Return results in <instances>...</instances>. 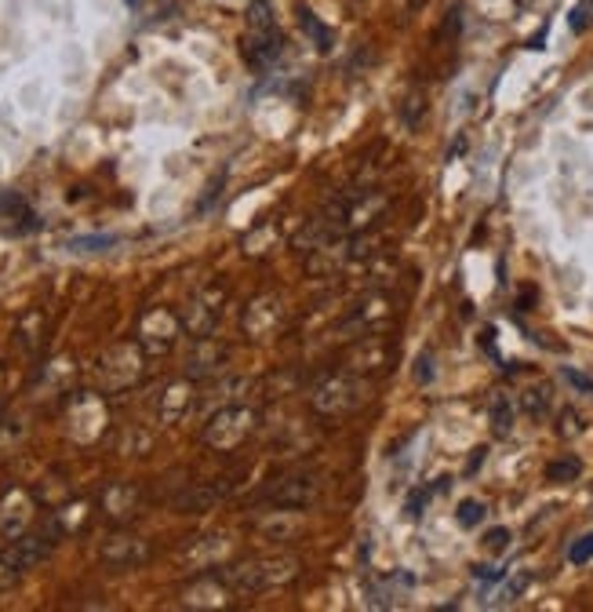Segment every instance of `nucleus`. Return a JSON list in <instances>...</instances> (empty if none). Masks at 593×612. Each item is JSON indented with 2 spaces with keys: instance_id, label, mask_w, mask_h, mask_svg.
Here are the masks:
<instances>
[{
  "instance_id": "nucleus-1",
  "label": "nucleus",
  "mask_w": 593,
  "mask_h": 612,
  "mask_svg": "<svg viewBox=\"0 0 593 612\" xmlns=\"http://www.w3.org/2000/svg\"><path fill=\"white\" fill-rule=\"evenodd\" d=\"M317 492H320L317 478H306V474H303V478H285V482H277L274 489H269V503L295 511V507H310V503H314Z\"/></svg>"
},
{
  "instance_id": "nucleus-2",
  "label": "nucleus",
  "mask_w": 593,
  "mask_h": 612,
  "mask_svg": "<svg viewBox=\"0 0 593 612\" xmlns=\"http://www.w3.org/2000/svg\"><path fill=\"white\" fill-rule=\"evenodd\" d=\"M280 51H285V37L277 34H248L244 40V59L252 62L255 70H269L274 62L280 59Z\"/></svg>"
},
{
  "instance_id": "nucleus-3",
  "label": "nucleus",
  "mask_w": 593,
  "mask_h": 612,
  "mask_svg": "<svg viewBox=\"0 0 593 612\" xmlns=\"http://www.w3.org/2000/svg\"><path fill=\"white\" fill-rule=\"evenodd\" d=\"M277 18H274V4L269 0H252L248 4V34H274Z\"/></svg>"
},
{
  "instance_id": "nucleus-4",
  "label": "nucleus",
  "mask_w": 593,
  "mask_h": 612,
  "mask_svg": "<svg viewBox=\"0 0 593 612\" xmlns=\"http://www.w3.org/2000/svg\"><path fill=\"white\" fill-rule=\"evenodd\" d=\"M299 23H303V29L310 37H314L317 51H331V45H336V37H331V29L320 23V18L310 12V8H299Z\"/></svg>"
},
{
  "instance_id": "nucleus-5",
  "label": "nucleus",
  "mask_w": 593,
  "mask_h": 612,
  "mask_svg": "<svg viewBox=\"0 0 593 612\" xmlns=\"http://www.w3.org/2000/svg\"><path fill=\"white\" fill-rule=\"evenodd\" d=\"M48 554V547L45 544H34V539H23V544H15L12 551H8V562H12L15 569H26V565H34L40 562V558Z\"/></svg>"
},
{
  "instance_id": "nucleus-6",
  "label": "nucleus",
  "mask_w": 593,
  "mask_h": 612,
  "mask_svg": "<svg viewBox=\"0 0 593 612\" xmlns=\"http://www.w3.org/2000/svg\"><path fill=\"white\" fill-rule=\"evenodd\" d=\"M582 474V463L576 460V455H565V460H554L546 466V482H554V485H568V482H576Z\"/></svg>"
},
{
  "instance_id": "nucleus-7",
  "label": "nucleus",
  "mask_w": 593,
  "mask_h": 612,
  "mask_svg": "<svg viewBox=\"0 0 593 612\" xmlns=\"http://www.w3.org/2000/svg\"><path fill=\"white\" fill-rule=\"evenodd\" d=\"M492 430H495V438H506V434L514 430V404H509V398L492 401Z\"/></svg>"
},
{
  "instance_id": "nucleus-8",
  "label": "nucleus",
  "mask_w": 593,
  "mask_h": 612,
  "mask_svg": "<svg viewBox=\"0 0 593 612\" xmlns=\"http://www.w3.org/2000/svg\"><path fill=\"white\" fill-rule=\"evenodd\" d=\"M568 26H571V34H586V29L593 26V0H579V4L571 8Z\"/></svg>"
},
{
  "instance_id": "nucleus-9",
  "label": "nucleus",
  "mask_w": 593,
  "mask_h": 612,
  "mask_svg": "<svg viewBox=\"0 0 593 612\" xmlns=\"http://www.w3.org/2000/svg\"><path fill=\"white\" fill-rule=\"evenodd\" d=\"M110 245H117L113 234H91V237H73L70 241L73 252H99V248H110Z\"/></svg>"
},
{
  "instance_id": "nucleus-10",
  "label": "nucleus",
  "mask_w": 593,
  "mask_h": 612,
  "mask_svg": "<svg viewBox=\"0 0 593 612\" xmlns=\"http://www.w3.org/2000/svg\"><path fill=\"white\" fill-rule=\"evenodd\" d=\"M484 503H477V500H463L459 503V511H455V517H459V525L463 528H477V525H481L484 522Z\"/></svg>"
},
{
  "instance_id": "nucleus-11",
  "label": "nucleus",
  "mask_w": 593,
  "mask_h": 612,
  "mask_svg": "<svg viewBox=\"0 0 593 612\" xmlns=\"http://www.w3.org/2000/svg\"><path fill=\"white\" fill-rule=\"evenodd\" d=\"M590 558H593V533L579 536L576 544L568 547V562H571V565H586Z\"/></svg>"
},
{
  "instance_id": "nucleus-12",
  "label": "nucleus",
  "mask_w": 593,
  "mask_h": 612,
  "mask_svg": "<svg viewBox=\"0 0 593 612\" xmlns=\"http://www.w3.org/2000/svg\"><path fill=\"white\" fill-rule=\"evenodd\" d=\"M422 110H426L422 91H412V96L404 99V107H401V117H404V124H408V128H415V124H419V117H422Z\"/></svg>"
},
{
  "instance_id": "nucleus-13",
  "label": "nucleus",
  "mask_w": 593,
  "mask_h": 612,
  "mask_svg": "<svg viewBox=\"0 0 593 612\" xmlns=\"http://www.w3.org/2000/svg\"><path fill=\"white\" fill-rule=\"evenodd\" d=\"M521 404H525V412H528V416H543V412H546V404H550V398H546V390H528Z\"/></svg>"
},
{
  "instance_id": "nucleus-14",
  "label": "nucleus",
  "mask_w": 593,
  "mask_h": 612,
  "mask_svg": "<svg viewBox=\"0 0 593 612\" xmlns=\"http://www.w3.org/2000/svg\"><path fill=\"white\" fill-rule=\"evenodd\" d=\"M437 489H415L412 496H408V503H404V511H408V517H419L422 514V507L430 503V496H433Z\"/></svg>"
},
{
  "instance_id": "nucleus-15",
  "label": "nucleus",
  "mask_w": 593,
  "mask_h": 612,
  "mask_svg": "<svg viewBox=\"0 0 593 612\" xmlns=\"http://www.w3.org/2000/svg\"><path fill=\"white\" fill-rule=\"evenodd\" d=\"M459 26H463V4H455L449 18H444V26H441V34L437 37H459Z\"/></svg>"
},
{
  "instance_id": "nucleus-16",
  "label": "nucleus",
  "mask_w": 593,
  "mask_h": 612,
  "mask_svg": "<svg viewBox=\"0 0 593 612\" xmlns=\"http://www.w3.org/2000/svg\"><path fill=\"white\" fill-rule=\"evenodd\" d=\"M506 544H509V528H492V533L484 536V547L488 551H506Z\"/></svg>"
},
{
  "instance_id": "nucleus-17",
  "label": "nucleus",
  "mask_w": 593,
  "mask_h": 612,
  "mask_svg": "<svg viewBox=\"0 0 593 612\" xmlns=\"http://www.w3.org/2000/svg\"><path fill=\"white\" fill-rule=\"evenodd\" d=\"M415 379H419V383H430V379H433V354H422V358H419V369H415Z\"/></svg>"
},
{
  "instance_id": "nucleus-18",
  "label": "nucleus",
  "mask_w": 593,
  "mask_h": 612,
  "mask_svg": "<svg viewBox=\"0 0 593 612\" xmlns=\"http://www.w3.org/2000/svg\"><path fill=\"white\" fill-rule=\"evenodd\" d=\"M560 423H565V427H560V434H565V438H571V434H579V430H582L576 412H560Z\"/></svg>"
},
{
  "instance_id": "nucleus-19",
  "label": "nucleus",
  "mask_w": 593,
  "mask_h": 612,
  "mask_svg": "<svg viewBox=\"0 0 593 612\" xmlns=\"http://www.w3.org/2000/svg\"><path fill=\"white\" fill-rule=\"evenodd\" d=\"M565 379H568V383H576L579 390H590V394H593V379H590V376H582V372L565 369Z\"/></svg>"
},
{
  "instance_id": "nucleus-20",
  "label": "nucleus",
  "mask_w": 593,
  "mask_h": 612,
  "mask_svg": "<svg viewBox=\"0 0 593 612\" xmlns=\"http://www.w3.org/2000/svg\"><path fill=\"white\" fill-rule=\"evenodd\" d=\"M474 576H477V579H488V584H492V579H503V569H495V565H477Z\"/></svg>"
},
{
  "instance_id": "nucleus-21",
  "label": "nucleus",
  "mask_w": 593,
  "mask_h": 612,
  "mask_svg": "<svg viewBox=\"0 0 593 612\" xmlns=\"http://www.w3.org/2000/svg\"><path fill=\"white\" fill-rule=\"evenodd\" d=\"M484 455H488V449H477V452H474V460H470V466H466V471H470V474H474V471H477V466H481V460H484Z\"/></svg>"
},
{
  "instance_id": "nucleus-22",
  "label": "nucleus",
  "mask_w": 593,
  "mask_h": 612,
  "mask_svg": "<svg viewBox=\"0 0 593 612\" xmlns=\"http://www.w3.org/2000/svg\"><path fill=\"white\" fill-rule=\"evenodd\" d=\"M124 4H131V8H139V0H124Z\"/></svg>"
}]
</instances>
